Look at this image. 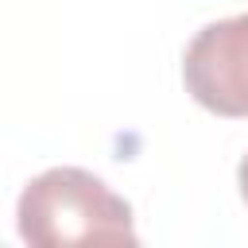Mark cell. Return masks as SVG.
<instances>
[{
    "instance_id": "cell-1",
    "label": "cell",
    "mask_w": 248,
    "mask_h": 248,
    "mask_svg": "<svg viewBox=\"0 0 248 248\" xmlns=\"http://www.w3.org/2000/svg\"><path fill=\"white\" fill-rule=\"evenodd\" d=\"M16 229L35 248L66 244H136L132 205L81 167L35 174L16 205Z\"/></svg>"
},
{
    "instance_id": "cell-2",
    "label": "cell",
    "mask_w": 248,
    "mask_h": 248,
    "mask_svg": "<svg viewBox=\"0 0 248 248\" xmlns=\"http://www.w3.org/2000/svg\"><path fill=\"white\" fill-rule=\"evenodd\" d=\"M186 93L217 116H248V12L205 23L182 54Z\"/></svg>"
},
{
    "instance_id": "cell-3",
    "label": "cell",
    "mask_w": 248,
    "mask_h": 248,
    "mask_svg": "<svg viewBox=\"0 0 248 248\" xmlns=\"http://www.w3.org/2000/svg\"><path fill=\"white\" fill-rule=\"evenodd\" d=\"M236 186H240V198H244V205H248V155H244L240 167H236Z\"/></svg>"
}]
</instances>
